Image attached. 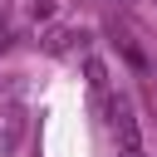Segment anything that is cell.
Segmentation results:
<instances>
[{"label": "cell", "instance_id": "cell-1", "mask_svg": "<svg viewBox=\"0 0 157 157\" xmlns=\"http://www.w3.org/2000/svg\"><path fill=\"white\" fill-rule=\"evenodd\" d=\"M113 128H118V137H123V157H142V142H137V123H132V108L118 98L113 103Z\"/></svg>", "mask_w": 157, "mask_h": 157}]
</instances>
